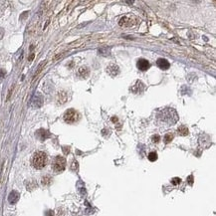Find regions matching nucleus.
<instances>
[{
	"label": "nucleus",
	"instance_id": "nucleus-18",
	"mask_svg": "<svg viewBox=\"0 0 216 216\" xmlns=\"http://www.w3.org/2000/svg\"><path fill=\"white\" fill-rule=\"evenodd\" d=\"M50 182H51V177H49V176H45V177H43V179H42V183L44 185L49 184Z\"/></svg>",
	"mask_w": 216,
	"mask_h": 216
},
{
	"label": "nucleus",
	"instance_id": "nucleus-16",
	"mask_svg": "<svg viewBox=\"0 0 216 216\" xmlns=\"http://www.w3.org/2000/svg\"><path fill=\"white\" fill-rule=\"evenodd\" d=\"M147 158H148V161H155L156 159H158V153L153 151V153H150V154H148Z\"/></svg>",
	"mask_w": 216,
	"mask_h": 216
},
{
	"label": "nucleus",
	"instance_id": "nucleus-9",
	"mask_svg": "<svg viewBox=\"0 0 216 216\" xmlns=\"http://www.w3.org/2000/svg\"><path fill=\"white\" fill-rule=\"evenodd\" d=\"M156 65H158V68H161V70H167L170 67L169 62H168L167 60H165V59H162V58L158 59V62H156Z\"/></svg>",
	"mask_w": 216,
	"mask_h": 216
},
{
	"label": "nucleus",
	"instance_id": "nucleus-23",
	"mask_svg": "<svg viewBox=\"0 0 216 216\" xmlns=\"http://www.w3.org/2000/svg\"><path fill=\"white\" fill-rule=\"evenodd\" d=\"M187 181H188V183L191 185L193 183V176L192 175H190L188 178H187Z\"/></svg>",
	"mask_w": 216,
	"mask_h": 216
},
{
	"label": "nucleus",
	"instance_id": "nucleus-3",
	"mask_svg": "<svg viewBox=\"0 0 216 216\" xmlns=\"http://www.w3.org/2000/svg\"><path fill=\"white\" fill-rule=\"evenodd\" d=\"M78 120V113L73 109H70L64 114V120L67 123H74Z\"/></svg>",
	"mask_w": 216,
	"mask_h": 216
},
{
	"label": "nucleus",
	"instance_id": "nucleus-5",
	"mask_svg": "<svg viewBox=\"0 0 216 216\" xmlns=\"http://www.w3.org/2000/svg\"><path fill=\"white\" fill-rule=\"evenodd\" d=\"M42 105H43V97H42L41 94L37 93V94H35V96L33 97V99H32V107L33 108L38 109V108H40Z\"/></svg>",
	"mask_w": 216,
	"mask_h": 216
},
{
	"label": "nucleus",
	"instance_id": "nucleus-24",
	"mask_svg": "<svg viewBox=\"0 0 216 216\" xmlns=\"http://www.w3.org/2000/svg\"><path fill=\"white\" fill-rule=\"evenodd\" d=\"M3 36H4V30L2 28H0V40L3 38Z\"/></svg>",
	"mask_w": 216,
	"mask_h": 216
},
{
	"label": "nucleus",
	"instance_id": "nucleus-22",
	"mask_svg": "<svg viewBox=\"0 0 216 216\" xmlns=\"http://www.w3.org/2000/svg\"><path fill=\"white\" fill-rule=\"evenodd\" d=\"M71 169H72V170H76V169H78V162H77V161H73V162H72Z\"/></svg>",
	"mask_w": 216,
	"mask_h": 216
},
{
	"label": "nucleus",
	"instance_id": "nucleus-15",
	"mask_svg": "<svg viewBox=\"0 0 216 216\" xmlns=\"http://www.w3.org/2000/svg\"><path fill=\"white\" fill-rule=\"evenodd\" d=\"M99 55H103V56H110V50L108 48H101L99 49Z\"/></svg>",
	"mask_w": 216,
	"mask_h": 216
},
{
	"label": "nucleus",
	"instance_id": "nucleus-14",
	"mask_svg": "<svg viewBox=\"0 0 216 216\" xmlns=\"http://www.w3.org/2000/svg\"><path fill=\"white\" fill-rule=\"evenodd\" d=\"M177 133L179 136H187L188 134V128H187L185 126H180L178 128H177Z\"/></svg>",
	"mask_w": 216,
	"mask_h": 216
},
{
	"label": "nucleus",
	"instance_id": "nucleus-21",
	"mask_svg": "<svg viewBox=\"0 0 216 216\" xmlns=\"http://www.w3.org/2000/svg\"><path fill=\"white\" fill-rule=\"evenodd\" d=\"M153 139V142H158L159 141H161V136H159L158 134H155V136H153V139Z\"/></svg>",
	"mask_w": 216,
	"mask_h": 216
},
{
	"label": "nucleus",
	"instance_id": "nucleus-26",
	"mask_svg": "<svg viewBox=\"0 0 216 216\" xmlns=\"http://www.w3.org/2000/svg\"><path fill=\"white\" fill-rule=\"evenodd\" d=\"M33 58H34V54H31V56H30V57H29V61H31V60H32Z\"/></svg>",
	"mask_w": 216,
	"mask_h": 216
},
{
	"label": "nucleus",
	"instance_id": "nucleus-10",
	"mask_svg": "<svg viewBox=\"0 0 216 216\" xmlns=\"http://www.w3.org/2000/svg\"><path fill=\"white\" fill-rule=\"evenodd\" d=\"M18 199H19V193L17 191L13 190V191L10 192L9 196H8V201H9V203L15 204L18 201Z\"/></svg>",
	"mask_w": 216,
	"mask_h": 216
},
{
	"label": "nucleus",
	"instance_id": "nucleus-17",
	"mask_svg": "<svg viewBox=\"0 0 216 216\" xmlns=\"http://www.w3.org/2000/svg\"><path fill=\"white\" fill-rule=\"evenodd\" d=\"M173 139V136L171 134H165V136H164V142H166V144H168V142H170Z\"/></svg>",
	"mask_w": 216,
	"mask_h": 216
},
{
	"label": "nucleus",
	"instance_id": "nucleus-11",
	"mask_svg": "<svg viewBox=\"0 0 216 216\" xmlns=\"http://www.w3.org/2000/svg\"><path fill=\"white\" fill-rule=\"evenodd\" d=\"M89 74H90V69L88 68V67L83 66L79 69V75L81 76V77L87 78L89 76Z\"/></svg>",
	"mask_w": 216,
	"mask_h": 216
},
{
	"label": "nucleus",
	"instance_id": "nucleus-25",
	"mask_svg": "<svg viewBox=\"0 0 216 216\" xmlns=\"http://www.w3.org/2000/svg\"><path fill=\"white\" fill-rule=\"evenodd\" d=\"M5 74H6V73H5V71L1 70V71H0V78H3L4 76H5Z\"/></svg>",
	"mask_w": 216,
	"mask_h": 216
},
{
	"label": "nucleus",
	"instance_id": "nucleus-1",
	"mask_svg": "<svg viewBox=\"0 0 216 216\" xmlns=\"http://www.w3.org/2000/svg\"><path fill=\"white\" fill-rule=\"evenodd\" d=\"M47 161H48V158H47L46 153H43V151H37V153L33 154L31 163H32V166L36 169H42V168L46 166Z\"/></svg>",
	"mask_w": 216,
	"mask_h": 216
},
{
	"label": "nucleus",
	"instance_id": "nucleus-20",
	"mask_svg": "<svg viewBox=\"0 0 216 216\" xmlns=\"http://www.w3.org/2000/svg\"><path fill=\"white\" fill-rule=\"evenodd\" d=\"M45 63H46V62H43V63H42V64H40V65H39L37 72H36V73H35V75H34V78H36V76H37V75L39 74V73H40V71L42 70V67H43V66L45 65Z\"/></svg>",
	"mask_w": 216,
	"mask_h": 216
},
{
	"label": "nucleus",
	"instance_id": "nucleus-13",
	"mask_svg": "<svg viewBox=\"0 0 216 216\" xmlns=\"http://www.w3.org/2000/svg\"><path fill=\"white\" fill-rule=\"evenodd\" d=\"M37 134H38V136H39V139H40L41 141H44V139H46L47 137L50 136V134L47 131H45V130L38 131H37Z\"/></svg>",
	"mask_w": 216,
	"mask_h": 216
},
{
	"label": "nucleus",
	"instance_id": "nucleus-6",
	"mask_svg": "<svg viewBox=\"0 0 216 216\" xmlns=\"http://www.w3.org/2000/svg\"><path fill=\"white\" fill-rule=\"evenodd\" d=\"M107 72L112 77H116V76L120 74V68L116 64H110V65L107 67Z\"/></svg>",
	"mask_w": 216,
	"mask_h": 216
},
{
	"label": "nucleus",
	"instance_id": "nucleus-12",
	"mask_svg": "<svg viewBox=\"0 0 216 216\" xmlns=\"http://www.w3.org/2000/svg\"><path fill=\"white\" fill-rule=\"evenodd\" d=\"M67 101V93L66 92H60L58 94V103L64 104Z\"/></svg>",
	"mask_w": 216,
	"mask_h": 216
},
{
	"label": "nucleus",
	"instance_id": "nucleus-7",
	"mask_svg": "<svg viewBox=\"0 0 216 216\" xmlns=\"http://www.w3.org/2000/svg\"><path fill=\"white\" fill-rule=\"evenodd\" d=\"M137 68L139 70H142V71H147V70L150 68V62L147 60H145V59H139V61H137Z\"/></svg>",
	"mask_w": 216,
	"mask_h": 216
},
{
	"label": "nucleus",
	"instance_id": "nucleus-2",
	"mask_svg": "<svg viewBox=\"0 0 216 216\" xmlns=\"http://www.w3.org/2000/svg\"><path fill=\"white\" fill-rule=\"evenodd\" d=\"M52 167H53V170L56 172H62L65 170L66 168V159L65 158H63V156H56L54 158V161H53V163H52Z\"/></svg>",
	"mask_w": 216,
	"mask_h": 216
},
{
	"label": "nucleus",
	"instance_id": "nucleus-19",
	"mask_svg": "<svg viewBox=\"0 0 216 216\" xmlns=\"http://www.w3.org/2000/svg\"><path fill=\"white\" fill-rule=\"evenodd\" d=\"M181 182V179L179 178V177H174V178H172L171 179V183L173 185H178L179 183Z\"/></svg>",
	"mask_w": 216,
	"mask_h": 216
},
{
	"label": "nucleus",
	"instance_id": "nucleus-4",
	"mask_svg": "<svg viewBox=\"0 0 216 216\" xmlns=\"http://www.w3.org/2000/svg\"><path fill=\"white\" fill-rule=\"evenodd\" d=\"M136 23V19L133 16H123L120 19L119 24L122 27H131Z\"/></svg>",
	"mask_w": 216,
	"mask_h": 216
},
{
	"label": "nucleus",
	"instance_id": "nucleus-8",
	"mask_svg": "<svg viewBox=\"0 0 216 216\" xmlns=\"http://www.w3.org/2000/svg\"><path fill=\"white\" fill-rule=\"evenodd\" d=\"M144 83L141 82V81H136V84L131 87V91H133L134 93H136V94L142 93V91H144Z\"/></svg>",
	"mask_w": 216,
	"mask_h": 216
}]
</instances>
